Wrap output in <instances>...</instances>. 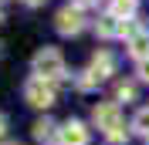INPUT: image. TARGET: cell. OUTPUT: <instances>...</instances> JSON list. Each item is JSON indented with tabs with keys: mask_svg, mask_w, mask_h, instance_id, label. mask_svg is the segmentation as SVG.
<instances>
[{
	"mask_svg": "<svg viewBox=\"0 0 149 145\" xmlns=\"http://www.w3.org/2000/svg\"><path fill=\"white\" fill-rule=\"evenodd\" d=\"M24 3H27V7H44L47 0H24Z\"/></svg>",
	"mask_w": 149,
	"mask_h": 145,
	"instance_id": "15",
	"label": "cell"
},
{
	"mask_svg": "<svg viewBox=\"0 0 149 145\" xmlns=\"http://www.w3.org/2000/svg\"><path fill=\"white\" fill-rule=\"evenodd\" d=\"M125 135H129V128H125V125H119V128H115V132H109V135H105V138H109V142H122V138H125Z\"/></svg>",
	"mask_w": 149,
	"mask_h": 145,
	"instance_id": "13",
	"label": "cell"
},
{
	"mask_svg": "<svg viewBox=\"0 0 149 145\" xmlns=\"http://www.w3.org/2000/svg\"><path fill=\"white\" fill-rule=\"evenodd\" d=\"M34 74L44 81H61L65 78V57L58 47H41L34 54Z\"/></svg>",
	"mask_w": 149,
	"mask_h": 145,
	"instance_id": "1",
	"label": "cell"
},
{
	"mask_svg": "<svg viewBox=\"0 0 149 145\" xmlns=\"http://www.w3.org/2000/svg\"><path fill=\"white\" fill-rule=\"evenodd\" d=\"M125 47H129V54H132V57L146 61V57H149V30H139V34H132L129 41H125Z\"/></svg>",
	"mask_w": 149,
	"mask_h": 145,
	"instance_id": "8",
	"label": "cell"
},
{
	"mask_svg": "<svg viewBox=\"0 0 149 145\" xmlns=\"http://www.w3.org/2000/svg\"><path fill=\"white\" fill-rule=\"evenodd\" d=\"M136 7H139V0H112L109 3V14H115V17L129 20L132 14H136Z\"/></svg>",
	"mask_w": 149,
	"mask_h": 145,
	"instance_id": "10",
	"label": "cell"
},
{
	"mask_svg": "<svg viewBox=\"0 0 149 145\" xmlns=\"http://www.w3.org/2000/svg\"><path fill=\"white\" fill-rule=\"evenodd\" d=\"M112 71H115V57H112L109 51H95V57L88 61V68H85L81 78H78V88H95V84L105 81Z\"/></svg>",
	"mask_w": 149,
	"mask_h": 145,
	"instance_id": "2",
	"label": "cell"
},
{
	"mask_svg": "<svg viewBox=\"0 0 149 145\" xmlns=\"http://www.w3.org/2000/svg\"><path fill=\"white\" fill-rule=\"evenodd\" d=\"M139 81L149 84V57H146V61H139Z\"/></svg>",
	"mask_w": 149,
	"mask_h": 145,
	"instance_id": "14",
	"label": "cell"
},
{
	"mask_svg": "<svg viewBox=\"0 0 149 145\" xmlns=\"http://www.w3.org/2000/svg\"><path fill=\"white\" fill-rule=\"evenodd\" d=\"M95 34L98 37H125V20L115 14H102L95 20Z\"/></svg>",
	"mask_w": 149,
	"mask_h": 145,
	"instance_id": "7",
	"label": "cell"
},
{
	"mask_svg": "<svg viewBox=\"0 0 149 145\" xmlns=\"http://www.w3.org/2000/svg\"><path fill=\"white\" fill-rule=\"evenodd\" d=\"M115 98H119V101H132V98H136V84H125V81H122L119 88H115Z\"/></svg>",
	"mask_w": 149,
	"mask_h": 145,
	"instance_id": "12",
	"label": "cell"
},
{
	"mask_svg": "<svg viewBox=\"0 0 149 145\" xmlns=\"http://www.w3.org/2000/svg\"><path fill=\"white\" fill-rule=\"evenodd\" d=\"M132 128H136L139 135H146V138H149V108H142L139 115L132 118Z\"/></svg>",
	"mask_w": 149,
	"mask_h": 145,
	"instance_id": "11",
	"label": "cell"
},
{
	"mask_svg": "<svg viewBox=\"0 0 149 145\" xmlns=\"http://www.w3.org/2000/svg\"><path fill=\"white\" fill-rule=\"evenodd\" d=\"M78 7H92V3H98V0H74Z\"/></svg>",
	"mask_w": 149,
	"mask_h": 145,
	"instance_id": "16",
	"label": "cell"
},
{
	"mask_svg": "<svg viewBox=\"0 0 149 145\" xmlns=\"http://www.w3.org/2000/svg\"><path fill=\"white\" fill-rule=\"evenodd\" d=\"M0 24H3V7H0Z\"/></svg>",
	"mask_w": 149,
	"mask_h": 145,
	"instance_id": "18",
	"label": "cell"
},
{
	"mask_svg": "<svg viewBox=\"0 0 149 145\" xmlns=\"http://www.w3.org/2000/svg\"><path fill=\"white\" fill-rule=\"evenodd\" d=\"M58 145H88L85 122H65V125L58 128Z\"/></svg>",
	"mask_w": 149,
	"mask_h": 145,
	"instance_id": "6",
	"label": "cell"
},
{
	"mask_svg": "<svg viewBox=\"0 0 149 145\" xmlns=\"http://www.w3.org/2000/svg\"><path fill=\"white\" fill-rule=\"evenodd\" d=\"M54 27L58 34H65V37H74V34H81L85 30V14L78 3H68V7L58 10V17H54Z\"/></svg>",
	"mask_w": 149,
	"mask_h": 145,
	"instance_id": "4",
	"label": "cell"
},
{
	"mask_svg": "<svg viewBox=\"0 0 149 145\" xmlns=\"http://www.w3.org/2000/svg\"><path fill=\"white\" fill-rule=\"evenodd\" d=\"M95 125L102 128L105 135H109V132H115V128L122 125V111H119V105H115V101L98 105V108H95Z\"/></svg>",
	"mask_w": 149,
	"mask_h": 145,
	"instance_id": "5",
	"label": "cell"
},
{
	"mask_svg": "<svg viewBox=\"0 0 149 145\" xmlns=\"http://www.w3.org/2000/svg\"><path fill=\"white\" fill-rule=\"evenodd\" d=\"M3 132H7V118L0 115V135H3Z\"/></svg>",
	"mask_w": 149,
	"mask_h": 145,
	"instance_id": "17",
	"label": "cell"
},
{
	"mask_svg": "<svg viewBox=\"0 0 149 145\" xmlns=\"http://www.w3.org/2000/svg\"><path fill=\"white\" fill-rule=\"evenodd\" d=\"M58 98L54 91V81H44V78H27V84H24V101L27 105H34V108H51Z\"/></svg>",
	"mask_w": 149,
	"mask_h": 145,
	"instance_id": "3",
	"label": "cell"
},
{
	"mask_svg": "<svg viewBox=\"0 0 149 145\" xmlns=\"http://www.w3.org/2000/svg\"><path fill=\"white\" fill-rule=\"evenodd\" d=\"M34 138H37L41 145L54 142V138H58V128H54V122H47V118H41V122L34 125Z\"/></svg>",
	"mask_w": 149,
	"mask_h": 145,
	"instance_id": "9",
	"label": "cell"
}]
</instances>
